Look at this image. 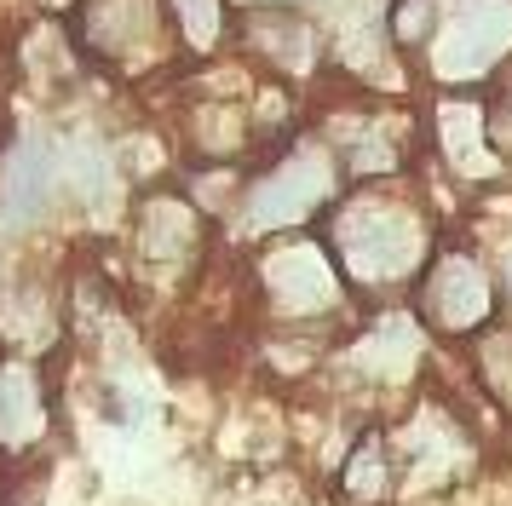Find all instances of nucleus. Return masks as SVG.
I'll use <instances>...</instances> for the list:
<instances>
[{
  "mask_svg": "<svg viewBox=\"0 0 512 506\" xmlns=\"http://www.w3.org/2000/svg\"><path fill=\"white\" fill-rule=\"evenodd\" d=\"M179 18H185V35L196 46H208L219 35V0H179Z\"/></svg>",
  "mask_w": 512,
  "mask_h": 506,
  "instance_id": "nucleus-8",
  "label": "nucleus"
},
{
  "mask_svg": "<svg viewBox=\"0 0 512 506\" xmlns=\"http://www.w3.org/2000/svg\"><path fill=\"white\" fill-rule=\"evenodd\" d=\"M507 46H512L507 0H443V29H438V52H432L443 81L484 75Z\"/></svg>",
  "mask_w": 512,
  "mask_h": 506,
  "instance_id": "nucleus-1",
  "label": "nucleus"
},
{
  "mask_svg": "<svg viewBox=\"0 0 512 506\" xmlns=\"http://www.w3.org/2000/svg\"><path fill=\"white\" fill-rule=\"evenodd\" d=\"M443 150H449V161L466 167V173H489V167H495L489 150H484V121H478L472 104H449V110H443Z\"/></svg>",
  "mask_w": 512,
  "mask_h": 506,
  "instance_id": "nucleus-6",
  "label": "nucleus"
},
{
  "mask_svg": "<svg viewBox=\"0 0 512 506\" xmlns=\"http://www.w3.org/2000/svg\"><path fill=\"white\" fill-rule=\"evenodd\" d=\"M323 184V161H294V167L271 173L254 196V225H294L300 213L323 202Z\"/></svg>",
  "mask_w": 512,
  "mask_h": 506,
  "instance_id": "nucleus-3",
  "label": "nucleus"
},
{
  "mask_svg": "<svg viewBox=\"0 0 512 506\" xmlns=\"http://www.w3.org/2000/svg\"><path fill=\"white\" fill-rule=\"evenodd\" d=\"M265 276H271V294H277L282 305H294V311H311V305H323V299L334 294L328 265H323L317 248H282Z\"/></svg>",
  "mask_w": 512,
  "mask_h": 506,
  "instance_id": "nucleus-5",
  "label": "nucleus"
},
{
  "mask_svg": "<svg viewBox=\"0 0 512 506\" xmlns=\"http://www.w3.org/2000/svg\"><path fill=\"white\" fill-rule=\"evenodd\" d=\"M41 426V403H35V380L24 368H6L0 374V437H29Z\"/></svg>",
  "mask_w": 512,
  "mask_h": 506,
  "instance_id": "nucleus-7",
  "label": "nucleus"
},
{
  "mask_svg": "<svg viewBox=\"0 0 512 506\" xmlns=\"http://www.w3.org/2000/svg\"><path fill=\"white\" fill-rule=\"evenodd\" d=\"M340 248H346L357 276H397V271L415 265L420 230H415V219L397 213V207H369V213H351L346 219Z\"/></svg>",
  "mask_w": 512,
  "mask_h": 506,
  "instance_id": "nucleus-2",
  "label": "nucleus"
},
{
  "mask_svg": "<svg viewBox=\"0 0 512 506\" xmlns=\"http://www.w3.org/2000/svg\"><path fill=\"white\" fill-rule=\"evenodd\" d=\"M432 317L443 322V328H472V322H484L489 311V282L484 271H472L466 259H449L438 276H432Z\"/></svg>",
  "mask_w": 512,
  "mask_h": 506,
  "instance_id": "nucleus-4",
  "label": "nucleus"
}]
</instances>
